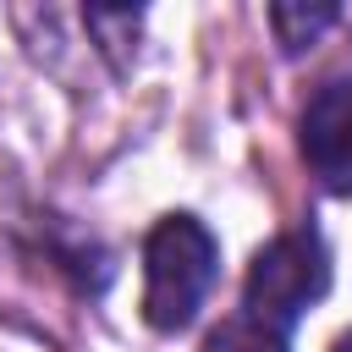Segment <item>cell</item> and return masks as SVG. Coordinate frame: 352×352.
<instances>
[{
  "instance_id": "obj_2",
  "label": "cell",
  "mask_w": 352,
  "mask_h": 352,
  "mask_svg": "<svg viewBox=\"0 0 352 352\" xmlns=\"http://www.w3.org/2000/svg\"><path fill=\"white\" fill-rule=\"evenodd\" d=\"M324 286H330L324 242L314 231H286V236L264 242L248 264V314L286 336V324H297L302 308L324 297Z\"/></svg>"
},
{
  "instance_id": "obj_3",
  "label": "cell",
  "mask_w": 352,
  "mask_h": 352,
  "mask_svg": "<svg viewBox=\"0 0 352 352\" xmlns=\"http://www.w3.org/2000/svg\"><path fill=\"white\" fill-rule=\"evenodd\" d=\"M302 160L314 176L352 198V82H324L302 110Z\"/></svg>"
},
{
  "instance_id": "obj_6",
  "label": "cell",
  "mask_w": 352,
  "mask_h": 352,
  "mask_svg": "<svg viewBox=\"0 0 352 352\" xmlns=\"http://www.w3.org/2000/svg\"><path fill=\"white\" fill-rule=\"evenodd\" d=\"M336 352H352V336H341V341H336Z\"/></svg>"
},
{
  "instance_id": "obj_5",
  "label": "cell",
  "mask_w": 352,
  "mask_h": 352,
  "mask_svg": "<svg viewBox=\"0 0 352 352\" xmlns=\"http://www.w3.org/2000/svg\"><path fill=\"white\" fill-rule=\"evenodd\" d=\"M341 11L336 6H292V0H280V6H270V22H275V38H280V50L286 55H297V50H308L330 22H336Z\"/></svg>"
},
{
  "instance_id": "obj_4",
  "label": "cell",
  "mask_w": 352,
  "mask_h": 352,
  "mask_svg": "<svg viewBox=\"0 0 352 352\" xmlns=\"http://www.w3.org/2000/svg\"><path fill=\"white\" fill-rule=\"evenodd\" d=\"M204 352H286V336L253 314H236V319H220L209 336H204Z\"/></svg>"
},
{
  "instance_id": "obj_1",
  "label": "cell",
  "mask_w": 352,
  "mask_h": 352,
  "mask_svg": "<svg viewBox=\"0 0 352 352\" xmlns=\"http://www.w3.org/2000/svg\"><path fill=\"white\" fill-rule=\"evenodd\" d=\"M220 270V242L192 214H165L143 242V319L160 336H176L198 319Z\"/></svg>"
}]
</instances>
